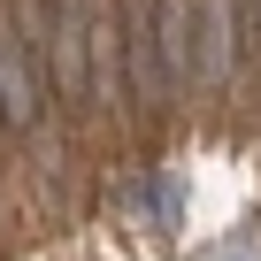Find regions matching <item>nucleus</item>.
<instances>
[{"instance_id":"nucleus-4","label":"nucleus","mask_w":261,"mask_h":261,"mask_svg":"<svg viewBox=\"0 0 261 261\" xmlns=\"http://www.w3.org/2000/svg\"><path fill=\"white\" fill-rule=\"evenodd\" d=\"M115 54L130 62V100H139V108H169V85H162L154 39H146V0H123V8H115Z\"/></svg>"},{"instance_id":"nucleus-2","label":"nucleus","mask_w":261,"mask_h":261,"mask_svg":"<svg viewBox=\"0 0 261 261\" xmlns=\"http://www.w3.org/2000/svg\"><path fill=\"white\" fill-rule=\"evenodd\" d=\"M39 115H46V69L16 39V23H0V123L8 130H39Z\"/></svg>"},{"instance_id":"nucleus-5","label":"nucleus","mask_w":261,"mask_h":261,"mask_svg":"<svg viewBox=\"0 0 261 261\" xmlns=\"http://www.w3.org/2000/svg\"><path fill=\"white\" fill-rule=\"evenodd\" d=\"M200 46H192V77L200 85H223L230 77V39H238V8L230 0H200Z\"/></svg>"},{"instance_id":"nucleus-7","label":"nucleus","mask_w":261,"mask_h":261,"mask_svg":"<svg viewBox=\"0 0 261 261\" xmlns=\"http://www.w3.org/2000/svg\"><path fill=\"white\" fill-rule=\"evenodd\" d=\"M0 139H8V123H0Z\"/></svg>"},{"instance_id":"nucleus-3","label":"nucleus","mask_w":261,"mask_h":261,"mask_svg":"<svg viewBox=\"0 0 261 261\" xmlns=\"http://www.w3.org/2000/svg\"><path fill=\"white\" fill-rule=\"evenodd\" d=\"M192 16H200V0H146V39H154V69H162L169 100L192 77Z\"/></svg>"},{"instance_id":"nucleus-1","label":"nucleus","mask_w":261,"mask_h":261,"mask_svg":"<svg viewBox=\"0 0 261 261\" xmlns=\"http://www.w3.org/2000/svg\"><path fill=\"white\" fill-rule=\"evenodd\" d=\"M85 23H92V0H54L46 16V92L92 108V77H85Z\"/></svg>"},{"instance_id":"nucleus-6","label":"nucleus","mask_w":261,"mask_h":261,"mask_svg":"<svg viewBox=\"0 0 261 261\" xmlns=\"http://www.w3.org/2000/svg\"><path fill=\"white\" fill-rule=\"evenodd\" d=\"M238 31H246V46H261V0H238Z\"/></svg>"}]
</instances>
